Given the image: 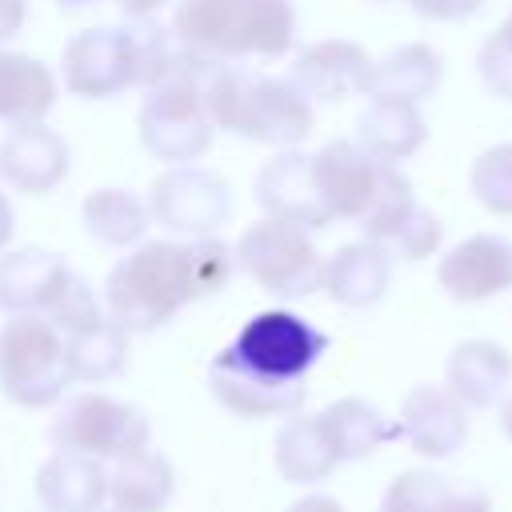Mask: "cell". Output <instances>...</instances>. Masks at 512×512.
<instances>
[{"label":"cell","instance_id":"6da1fadb","mask_svg":"<svg viewBox=\"0 0 512 512\" xmlns=\"http://www.w3.org/2000/svg\"><path fill=\"white\" fill-rule=\"evenodd\" d=\"M236 268V252L216 236L148 240L128 252L104 284L108 316L132 332L164 328L180 308L220 292Z\"/></svg>","mask_w":512,"mask_h":512},{"label":"cell","instance_id":"7a4b0ae2","mask_svg":"<svg viewBox=\"0 0 512 512\" xmlns=\"http://www.w3.org/2000/svg\"><path fill=\"white\" fill-rule=\"evenodd\" d=\"M200 96H204V112H208L212 128H224V132L256 140V144L292 148L316 124L312 100L292 80L244 72V68L224 64V60L204 64Z\"/></svg>","mask_w":512,"mask_h":512},{"label":"cell","instance_id":"3957f363","mask_svg":"<svg viewBox=\"0 0 512 512\" xmlns=\"http://www.w3.org/2000/svg\"><path fill=\"white\" fill-rule=\"evenodd\" d=\"M172 36L208 60L284 56L296 40L292 0H180L172 12Z\"/></svg>","mask_w":512,"mask_h":512},{"label":"cell","instance_id":"277c9868","mask_svg":"<svg viewBox=\"0 0 512 512\" xmlns=\"http://www.w3.org/2000/svg\"><path fill=\"white\" fill-rule=\"evenodd\" d=\"M204 64H208V56L184 52L180 64L160 84H152L140 104V120H136L140 140L164 164H192L212 144V120H208L204 96H200Z\"/></svg>","mask_w":512,"mask_h":512},{"label":"cell","instance_id":"5b68a950","mask_svg":"<svg viewBox=\"0 0 512 512\" xmlns=\"http://www.w3.org/2000/svg\"><path fill=\"white\" fill-rule=\"evenodd\" d=\"M72 384L68 340L48 316H8L0 328V392L20 408H48Z\"/></svg>","mask_w":512,"mask_h":512},{"label":"cell","instance_id":"8992f818","mask_svg":"<svg viewBox=\"0 0 512 512\" xmlns=\"http://www.w3.org/2000/svg\"><path fill=\"white\" fill-rule=\"evenodd\" d=\"M236 264L272 296L300 300L324 288V256L312 244L308 228L292 220L264 216L260 224L244 228L236 244Z\"/></svg>","mask_w":512,"mask_h":512},{"label":"cell","instance_id":"52a82bcc","mask_svg":"<svg viewBox=\"0 0 512 512\" xmlns=\"http://www.w3.org/2000/svg\"><path fill=\"white\" fill-rule=\"evenodd\" d=\"M148 436H152L148 416L136 404L116 400L108 392L68 396L48 424V440L60 452H80L96 460H124L148 448Z\"/></svg>","mask_w":512,"mask_h":512},{"label":"cell","instance_id":"ba28073f","mask_svg":"<svg viewBox=\"0 0 512 512\" xmlns=\"http://www.w3.org/2000/svg\"><path fill=\"white\" fill-rule=\"evenodd\" d=\"M324 348H328V336L312 320L288 308L256 312L228 344V352L244 368H252L256 376L280 380V384H304V376L320 364Z\"/></svg>","mask_w":512,"mask_h":512},{"label":"cell","instance_id":"9c48e42d","mask_svg":"<svg viewBox=\"0 0 512 512\" xmlns=\"http://www.w3.org/2000/svg\"><path fill=\"white\" fill-rule=\"evenodd\" d=\"M64 88L84 100H108L136 84V40L128 24H96L64 44Z\"/></svg>","mask_w":512,"mask_h":512},{"label":"cell","instance_id":"30bf717a","mask_svg":"<svg viewBox=\"0 0 512 512\" xmlns=\"http://www.w3.org/2000/svg\"><path fill=\"white\" fill-rule=\"evenodd\" d=\"M148 212L168 228L184 236H212L232 212V192L228 180H220L208 168L196 164H172L164 176H156Z\"/></svg>","mask_w":512,"mask_h":512},{"label":"cell","instance_id":"8fae6325","mask_svg":"<svg viewBox=\"0 0 512 512\" xmlns=\"http://www.w3.org/2000/svg\"><path fill=\"white\" fill-rule=\"evenodd\" d=\"M388 164L372 160L356 140H328L308 156L312 188L328 212V220H360Z\"/></svg>","mask_w":512,"mask_h":512},{"label":"cell","instance_id":"7c38bea8","mask_svg":"<svg viewBox=\"0 0 512 512\" xmlns=\"http://www.w3.org/2000/svg\"><path fill=\"white\" fill-rule=\"evenodd\" d=\"M436 280L456 304H476V300H492L508 292L512 288V240L496 232H476L460 240L456 248L440 256Z\"/></svg>","mask_w":512,"mask_h":512},{"label":"cell","instance_id":"4fadbf2b","mask_svg":"<svg viewBox=\"0 0 512 512\" xmlns=\"http://www.w3.org/2000/svg\"><path fill=\"white\" fill-rule=\"evenodd\" d=\"M408 448L424 460H448L468 440V408L444 384H416L396 420Z\"/></svg>","mask_w":512,"mask_h":512},{"label":"cell","instance_id":"5bb4252c","mask_svg":"<svg viewBox=\"0 0 512 512\" xmlns=\"http://www.w3.org/2000/svg\"><path fill=\"white\" fill-rule=\"evenodd\" d=\"M372 68L376 60L352 44V40H316L296 52L292 84L316 104V100H344L372 92Z\"/></svg>","mask_w":512,"mask_h":512},{"label":"cell","instance_id":"9a60e30c","mask_svg":"<svg viewBox=\"0 0 512 512\" xmlns=\"http://www.w3.org/2000/svg\"><path fill=\"white\" fill-rule=\"evenodd\" d=\"M68 176V144L44 120L12 124L0 140V180L24 196H48Z\"/></svg>","mask_w":512,"mask_h":512},{"label":"cell","instance_id":"2e32d148","mask_svg":"<svg viewBox=\"0 0 512 512\" xmlns=\"http://www.w3.org/2000/svg\"><path fill=\"white\" fill-rule=\"evenodd\" d=\"M72 268L48 248H16L0 256V312L8 316H48L64 288L72 284Z\"/></svg>","mask_w":512,"mask_h":512},{"label":"cell","instance_id":"e0dca14e","mask_svg":"<svg viewBox=\"0 0 512 512\" xmlns=\"http://www.w3.org/2000/svg\"><path fill=\"white\" fill-rule=\"evenodd\" d=\"M208 388L212 396L244 416V420H268V416H296L304 404V384H280L268 376H256L252 368H244L228 348H220L208 364Z\"/></svg>","mask_w":512,"mask_h":512},{"label":"cell","instance_id":"ac0fdd59","mask_svg":"<svg viewBox=\"0 0 512 512\" xmlns=\"http://www.w3.org/2000/svg\"><path fill=\"white\" fill-rule=\"evenodd\" d=\"M256 200L264 208V216H276V220H292L300 228H324L332 224L316 188H312V176H308V156L304 152H280L272 156L260 172H256Z\"/></svg>","mask_w":512,"mask_h":512},{"label":"cell","instance_id":"d6986e66","mask_svg":"<svg viewBox=\"0 0 512 512\" xmlns=\"http://www.w3.org/2000/svg\"><path fill=\"white\" fill-rule=\"evenodd\" d=\"M392 284V252L376 240L340 244L324 260V292L344 308H372Z\"/></svg>","mask_w":512,"mask_h":512},{"label":"cell","instance_id":"ffe728a7","mask_svg":"<svg viewBox=\"0 0 512 512\" xmlns=\"http://www.w3.org/2000/svg\"><path fill=\"white\" fill-rule=\"evenodd\" d=\"M428 140V124L420 116V104L396 100V96H372L364 112L356 116V144L380 160V164H400L408 160L420 144Z\"/></svg>","mask_w":512,"mask_h":512},{"label":"cell","instance_id":"44dd1931","mask_svg":"<svg viewBox=\"0 0 512 512\" xmlns=\"http://www.w3.org/2000/svg\"><path fill=\"white\" fill-rule=\"evenodd\" d=\"M36 496L48 512H100L108 500L104 460L56 448L36 468Z\"/></svg>","mask_w":512,"mask_h":512},{"label":"cell","instance_id":"7402d4cb","mask_svg":"<svg viewBox=\"0 0 512 512\" xmlns=\"http://www.w3.org/2000/svg\"><path fill=\"white\" fill-rule=\"evenodd\" d=\"M512 380V356L496 340H460L444 364V388L464 408H492Z\"/></svg>","mask_w":512,"mask_h":512},{"label":"cell","instance_id":"603a6c76","mask_svg":"<svg viewBox=\"0 0 512 512\" xmlns=\"http://www.w3.org/2000/svg\"><path fill=\"white\" fill-rule=\"evenodd\" d=\"M380 512H492V500L488 492L456 484L432 468H408L388 484Z\"/></svg>","mask_w":512,"mask_h":512},{"label":"cell","instance_id":"cb8c5ba5","mask_svg":"<svg viewBox=\"0 0 512 512\" xmlns=\"http://www.w3.org/2000/svg\"><path fill=\"white\" fill-rule=\"evenodd\" d=\"M316 416H320V428H324V436H328V444H332V452H336L340 464L364 460V456H372L376 448H384L388 440L400 436V428H396L376 404H368V400H360V396L332 400V404H328L324 412H316Z\"/></svg>","mask_w":512,"mask_h":512},{"label":"cell","instance_id":"d4e9b609","mask_svg":"<svg viewBox=\"0 0 512 512\" xmlns=\"http://www.w3.org/2000/svg\"><path fill=\"white\" fill-rule=\"evenodd\" d=\"M56 104V76L28 52L0 48V120L32 124L44 120Z\"/></svg>","mask_w":512,"mask_h":512},{"label":"cell","instance_id":"484cf974","mask_svg":"<svg viewBox=\"0 0 512 512\" xmlns=\"http://www.w3.org/2000/svg\"><path fill=\"white\" fill-rule=\"evenodd\" d=\"M176 492V472L168 456L160 452H132L116 460V472L108 476V500L120 512H164Z\"/></svg>","mask_w":512,"mask_h":512},{"label":"cell","instance_id":"4316f807","mask_svg":"<svg viewBox=\"0 0 512 512\" xmlns=\"http://www.w3.org/2000/svg\"><path fill=\"white\" fill-rule=\"evenodd\" d=\"M336 452L320 428V416H288V424L276 432V472L288 480V484H300V488H312L320 480L332 476L336 468Z\"/></svg>","mask_w":512,"mask_h":512},{"label":"cell","instance_id":"83f0119b","mask_svg":"<svg viewBox=\"0 0 512 512\" xmlns=\"http://www.w3.org/2000/svg\"><path fill=\"white\" fill-rule=\"evenodd\" d=\"M444 64L436 56V48L428 44H400L388 56L376 60L372 68V92L368 96H396V100H428L440 88Z\"/></svg>","mask_w":512,"mask_h":512},{"label":"cell","instance_id":"f1b7e54d","mask_svg":"<svg viewBox=\"0 0 512 512\" xmlns=\"http://www.w3.org/2000/svg\"><path fill=\"white\" fill-rule=\"evenodd\" d=\"M64 340H68L72 380L104 384V380H112V376H120L128 368V332L112 316H100V320L68 332Z\"/></svg>","mask_w":512,"mask_h":512},{"label":"cell","instance_id":"f546056e","mask_svg":"<svg viewBox=\"0 0 512 512\" xmlns=\"http://www.w3.org/2000/svg\"><path fill=\"white\" fill-rule=\"evenodd\" d=\"M84 224L100 244L128 248L148 228V204L124 188H96L84 200Z\"/></svg>","mask_w":512,"mask_h":512},{"label":"cell","instance_id":"4dcf8cb0","mask_svg":"<svg viewBox=\"0 0 512 512\" xmlns=\"http://www.w3.org/2000/svg\"><path fill=\"white\" fill-rule=\"evenodd\" d=\"M412 208H416V192H412V180L400 172V168H384V176H380V184H376V196L368 200V208H364V216L356 220L360 224V232H364V240H376V244H388L392 236H396V228L412 216Z\"/></svg>","mask_w":512,"mask_h":512},{"label":"cell","instance_id":"1f68e13d","mask_svg":"<svg viewBox=\"0 0 512 512\" xmlns=\"http://www.w3.org/2000/svg\"><path fill=\"white\" fill-rule=\"evenodd\" d=\"M472 196L492 216H512V144H492L472 160Z\"/></svg>","mask_w":512,"mask_h":512},{"label":"cell","instance_id":"d6a6232c","mask_svg":"<svg viewBox=\"0 0 512 512\" xmlns=\"http://www.w3.org/2000/svg\"><path fill=\"white\" fill-rule=\"evenodd\" d=\"M440 240H444V224H440V216L416 204L412 216L396 228V236H392L384 248H388L392 256H400V260H428V256L440 248Z\"/></svg>","mask_w":512,"mask_h":512},{"label":"cell","instance_id":"836d02e7","mask_svg":"<svg viewBox=\"0 0 512 512\" xmlns=\"http://www.w3.org/2000/svg\"><path fill=\"white\" fill-rule=\"evenodd\" d=\"M476 72H480V84L496 100H512V32L504 24L492 36H484L476 52Z\"/></svg>","mask_w":512,"mask_h":512},{"label":"cell","instance_id":"e575fe53","mask_svg":"<svg viewBox=\"0 0 512 512\" xmlns=\"http://www.w3.org/2000/svg\"><path fill=\"white\" fill-rule=\"evenodd\" d=\"M104 312H100V300H96V292L80 280V276H72V284L64 288V296L56 300V308L48 312V320L68 336V332H76V328H84V324H92V320H100Z\"/></svg>","mask_w":512,"mask_h":512},{"label":"cell","instance_id":"d590c367","mask_svg":"<svg viewBox=\"0 0 512 512\" xmlns=\"http://www.w3.org/2000/svg\"><path fill=\"white\" fill-rule=\"evenodd\" d=\"M412 12L420 20H436V24H456V20H472L484 0H408Z\"/></svg>","mask_w":512,"mask_h":512},{"label":"cell","instance_id":"8d00e7d4","mask_svg":"<svg viewBox=\"0 0 512 512\" xmlns=\"http://www.w3.org/2000/svg\"><path fill=\"white\" fill-rule=\"evenodd\" d=\"M28 20V0H0V44L12 40Z\"/></svg>","mask_w":512,"mask_h":512},{"label":"cell","instance_id":"74e56055","mask_svg":"<svg viewBox=\"0 0 512 512\" xmlns=\"http://www.w3.org/2000/svg\"><path fill=\"white\" fill-rule=\"evenodd\" d=\"M288 512H344L336 496H324V492H312V496H300L288 504Z\"/></svg>","mask_w":512,"mask_h":512},{"label":"cell","instance_id":"f35d334b","mask_svg":"<svg viewBox=\"0 0 512 512\" xmlns=\"http://www.w3.org/2000/svg\"><path fill=\"white\" fill-rule=\"evenodd\" d=\"M12 232H16V212H12L8 196L0 192V252H4V244L12 240Z\"/></svg>","mask_w":512,"mask_h":512},{"label":"cell","instance_id":"ab89813d","mask_svg":"<svg viewBox=\"0 0 512 512\" xmlns=\"http://www.w3.org/2000/svg\"><path fill=\"white\" fill-rule=\"evenodd\" d=\"M124 16H152L156 8H164L168 0H116Z\"/></svg>","mask_w":512,"mask_h":512},{"label":"cell","instance_id":"60d3db41","mask_svg":"<svg viewBox=\"0 0 512 512\" xmlns=\"http://www.w3.org/2000/svg\"><path fill=\"white\" fill-rule=\"evenodd\" d=\"M500 424H504V432H508V440H512V396H508L504 408H500Z\"/></svg>","mask_w":512,"mask_h":512},{"label":"cell","instance_id":"b9f144b4","mask_svg":"<svg viewBox=\"0 0 512 512\" xmlns=\"http://www.w3.org/2000/svg\"><path fill=\"white\" fill-rule=\"evenodd\" d=\"M60 8H88V4H104V0H56Z\"/></svg>","mask_w":512,"mask_h":512},{"label":"cell","instance_id":"7bdbcfd3","mask_svg":"<svg viewBox=\"0 0 512 512\" xmlns=\"http://www.w3.org/2000/svg\"><path fill=\"white\" fill-rule=\"evenodd\" d=\"M504 28H508V32H512V12H508V16H504Z\"/></svg>","mask_w":512,"mask_h":512},{"label":"cell","instance_id":"ee69618b","mask_svg":"<svg viewBox=\"0 0 512 512\" xmlns=\"http://www.w3.org/2000/svg\"><path fill=\"white\" fill-rule=\"evenodd\" d=\"M100 512H120V508H100Z\"/></svg>","mask_w":512,"mask_h":512},{"label":"cell","instance_id":"f6af8a7d","mask_svg":"<svg viewBox=\"0 0 512 512\" xmlns=\"http://www.w3.org/2000/svg\"><path fill=\"white\" fill-rule=\"evenodd\" d=\"M372 4H388V0H372Z\"/></svg>","mask_w":512,"mask_h":512}]
</instances>
